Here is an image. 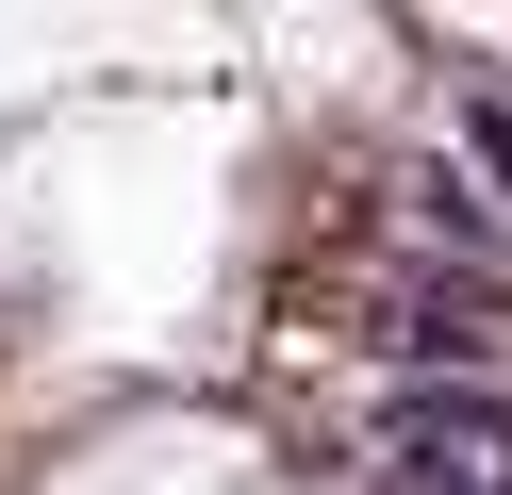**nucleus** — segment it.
I'll return each instance as SVG.
<instances>
[{"label":"nucleus","instance_id":"f257e3e1","mask_svg":"<svg viewBox=\"0 0 512 495\" xmlns=\"http://www.w3.org/2000/svg\"><path fill=\"white\" fill-rule=\"evenodd\" d=\"M463 132H479V165H496V182H512V116H496V99H479V116H463Z\"/></svg>","mask_w":512,"mask_h":495}]
</instances>
